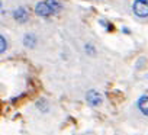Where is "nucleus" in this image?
<instances>
[{"label": "nucleus", "mask_w": 148, "mask_h": 135, "mask_svg": "<svg viewBox=\"0 0 148 135\" xmlns=\"http://www.w3.org/2000/svg\"><path fill=\"white\" fill-rule=\"evenodd\" d=\"M86 49H87V52H90V54H93V52H95V48H92L89 44L86 45Z\"/></svg>", "instance_id": "obj_8"}, {"label": "nucleus", "mask_w": 148, "mask_h": 135, "mask_svg": "<svg viewBox=\"0 0 148 135\" xmlns=\"http://www.w3.org/2000/svg\"><path fill=\"white\" fill-rule=\"evenodd\" d=\"M0 8H2V3H0Z\"/></svg>", "instance_id": "obj_10"}, {"label": "nucleus", "mask_w": 148, "mask_h": 135, "mask_svg": "<svg viewBox=\"0 0 148 135\" xmlns=\"http://www.w3.org/2000/svg\"><path fill=\"white\" fill-rule=\"evenodd\" d=\"M141 2H145V3H148V0H141Z\"/></svg>", "instance_id": "obj_9"}, {"label": "nucleus", "mask_w": 148, "mask_h": 135, "mask_svg": "<svg viewBox=\"0 0 148 135\" xmlns=\"http://www.w3.org/2000/svg\"><path fill=\"white\" fill-rule=\"evenodd\" d=\"M51 2H54V0H51Z\"/></svg>", "instance_id": "obj_11"}, {"label": "nucleus", "mask_w": 148, "mask_h": 135, "mask_svg": "<svg viewBox=\"0 0 148 135\" xmlns=\"http://www.w3.org/2000/svg\"><path fill=\"white\" fill-rule=\"evenodd\" d=\"M8 48V41L3 35H0V54H3Z\"/></svg>", "instance_id": "obj_7"}, {"label": "nucleus", "mask_w": 148, "mask_h": 135, "mask_svg": "<svg viewBox=\"0 0 148 135\" xmlns=\"http://www.w3.org/2000/svg\"><path fill=\"white\" fill-rule=\"evenodd\" d=\"M134 9V13L139 18H147L148 16V3L145 2H141V0H136L132 6Z\"/></svg>", "instance_id": "obj_2"}, {"label": "nucleus", "mask_w": 148, "mask_h": 135, "mask_svg": "<svg viewBox=\"0 0 148 135\" xmlns=\"http://www.w3.org/2000/svg\"><path fill=\"white\" fill-rule=\"evenodd\" d=\"M58 9H60V5L54 0V2H49V3H47V2L38 3L36 8H35V12H36V15H39V16H42V18H48V16H51L52 13L58 12Z\"/></svg>", "instance_id": "obj_1"}, {"label": "nucleus", "mask_w": 148, "mask_h": 135, "mask_svg": "<svg viewBox=\"0 0 148 135\" xmlns=\"http://www.w3.org/2000/svg\"><path fill=\"white\" fill-rule=\"evenodd\" d=\"M23 44H25L28 48L35 47V44H36V38H35V35H32V34H26V35L23 36Z\"/></svg>", "instance_id": "obj_6"}, {"label": "nucleus", "mask_w": 148, "mask_h": 135, "mask_svg": "<svg viewBox=\"0 0 148 135\" xmlns=\"http://www.w3.org/2000/svg\"><path fill=\"white\" fill-rule=\"evenodd\" d=\"M86 99H87V102H89L92 106H99V105L102 103V96H100V93H97L96 90H90V92L87 93Z\"/></svg>", "instance_id": "obj_3"}, {"label": "nucleus", "mask_w": 148, "mask_h": 135, "mask_svg": "<svg viewBox=\"0 0 148 135\" xmlns=\"http://www.w3.org/2000/svg\"><path fill=\"white\" fill-rule=\"evenodd\" d=\"M13 18H15L16 22L23 23V22L28 21V12H26L23 8H19V9H16V10L13 12Z\"/></svg>", "instance_id": "obj_4"}, {"label": "nucleus", "mask_w": 148, "mask_h": 135, "mask_svg": "<svg viewBox=\"0 0 148 135\" xmlns=\"http://www.w3.org/2000/svg\"><path fill=\"white\" fill-rule=\"evenodd\" d=\"M138 108H139V110H141L145 116H148V96L139 97V100H138Z\"/></svg>", "instance_id": "obj_5"}]
</instances>
